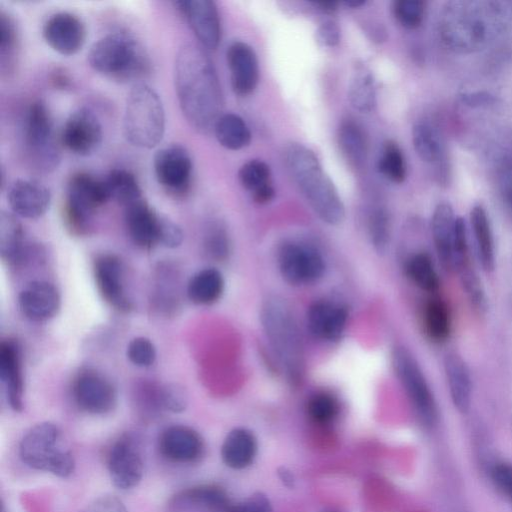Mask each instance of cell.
<instances>
[{"label": "cell", "instance_id": "6da1fadb", "mask_svg": "<svg viewBox=\"0 0 512 512\" xmlns=\"http://www.w3.org/2000/svg\"><path fill=\"white\" fill-rule=\"evenodd\" d=\"M175 90L189 125L207 134L222 115L221 87L213 63L195 44L186 43L177 52L174 65Z\"/></svg>", "mask_w": 512, "mask_h": 512}, {"label": "cell", "instance_id": "7a4b0ae2", "mask_svg": "<svg viewBox=\"0 0 512 512\" xmlns=\"http://www.w3.org/2000/svg\"><path fill=\"white\" fill-rule=\"evenodd\" d=\"M285 162L292 180L317 216L329 225L340 224L345 217L344 205L315 153L293 143L286 149Z\"/></svg>", "mask_w": 512, "mask_h": 512}, {"label": "cell", "instance_id": "3957f363", "mask_svg": "<svg viewBox=\"0 0 512 512\" xmlns=\"http://www.w3.org/2000/svg\"><path fill=\"white\" fill-rule=\"evenodd\" d=\"M88 62L97 73L119 83L140 80L151 68L142 44L123 31L110 33L95 42L89 50Z\"/></svg>", "mask_w": 512, "mask_h": 512}, {"label": "cell", "instance_id": "277c9868", "mask_svg": "<svg viewBox=\"0 0 512 512\" xmlns=\"http://www.w3.org/2000/svg\"><path fill=\"white\" fill-rule=\"evenodd\" d=\"M261 322L287 379L292 384L300 383L304 375V353L289 305L278 296L268 297L262 305Z\"/></svg>", "mask_w": 512, "mask_h": 512}, {"label": "cell", "instance_id": "5b68a950", "mask_svg": "<svg viewBox=\"0 0 512 512\" xmlns=\"http://www.w3.org/2000/svg\"><path fill=\"white\" fill-rule=\"evenodd\" d=\"M500 7L481 3L456 2L449 7L441 24L442 37L456 51H473L485 45L500 26Z\"/></svg>", "mask_w": 512, "mask_h": 512}, {"label": "cell", "instance_id": "8992f818", "mask_svg": "<svg viewBox=\"0 0 512 512\" xmlns=\"http://www.w3.org/2000/svg\"><path fill=\"white\" fill-rule=\"evenodd\" d=\"M123 132L133 146L152 149L165 132V111L157 92L145 83H137L130 90L124 111Z\"/></svg>", "mask_w": 512, "mask_h": 512}, {"label": "cell", "instance_id": "52a82bcc", "mask_svg": "<svg viewBox=\"0 0 512 512\" xmlns=\"http://www.w3.org/2000/svg\"><path fill=\"white\" fill-rule=\"evenodd\" d=\"M19 457L28 467L67 478L75 470L74 456L63 440L61 430L51 422L31 427L19 444Z\"/></svg>", "mask_w": 512, "mask_h": 512}, {"label": "cell", "instance_id": "ba28073f", "mask_svg": "<svg viewBox=\"0 0 512 512\" xmlns=\"http://www.w3.org/2000/svg\"><path fill=\"white\" fill-rule=\"evenodd\" d=\"M110 199L104 179L87 172H76L68 180L63 218L67 228L76 235L86 234L94 212Z\"/></svg>", "mask_w": 512, "mask_h": 512}, {"label": "cell", "instance_id": "9c48e42d", "mask_svg": "<svg viewBox=\"0 0 512 512\" xmlns=\"http://www.w3.org/2000/svg\"><path fill=\"white\" fill-rule=\"evenodd\" d=\"M392 365L417 417L428 427L438 420V408L430 386L412 353L403 346L395 347Z\"/></svg>", "mask_w": 512, "mask_h": 512}, {"label": "cell", "instance_id": "30bf717a", "mask_svg": "<svg viewBox=\"0 0 512 512\" xmlns=\"http://www.w3.org/2000/svg\"><path fill=\"white\" fill-rule=\"evenodd\" d=\"M24 136L29 160L36 169L49 172L59 163L60 155L55 143L53 120L42 100L28 107Z\"/></svg>", "mask_w": 512, "mask_h": 512}, {"label": "cell", "instance_id": "8fae6325", "mask_svg": "<svg viewBox=\"0 0 512 512\" xmlns=\"http://www.w3.org/2000/svg\"><path fill=\"white\" fill-rule=\"evenodd\" d=\"M158 184L172 197H185L191 187L193 163L187 149L172 144L159 149L153 158Z\"/></svg>", "mask_w": 512, "mask_h": 512}, {"label": "cell", "instance_id": "7c38bea8", "mask_svg": "<svg viewBox=\"0 0 512 512\" xmlns=\"http://www.w3.org/2000/svg\"><path fill=\"white\" fill-rule=\"evenodd\" d=\"M278 267L290 285H307L320 279L325 271L321 254L312 246L285 242L278 251Z\"/></svg>", "mask_w": 512, "mask_h": 512}, {"label": "cell", "instance_id": "4fadbf2b", "mask_svg": "<svg viewBox=\"0 0 512 512\" xmlns=\"http://www.w3.org/2000/svg\"><path fill=\"white\" fill-rule=\"evenodd\" d=\"M72 395L76 405L84 412L104 415L111 412L117 403L113 384L100 372L81 369L74 377Z\"/></svg>", "mask_w": 512, "mask_h": 512}, {"label": "cell", "instance_id": "5bb4252c", "mask_svg": "<svg viewBox=\"0 0 512 512\" xmlns=\"http://www.w3.org/2000/svg\"><path fill=\"white\" fill-rule=\"evenodd\" d=\"M107 468L112 483L118 489L136 487L143 476L144 463L138 440L131 434H122L111 446Z\"/></svg>", "mask_w": 512, "mask_h": 512}, {"label": "cell", "instance_id": "9a60e30c", "mask_svg": "<svg viewBox=\"0 0 512 512\" xmlns=\"http://www.w3.org/2000/svg\"><path fill=\"white\" fill-rule=\"evenodd\" d=\"M102 138L99 119L91 110L84 107L68 116L60 135L63 146L79 156H89L97 151Z\"/></svg>", "mask_w": 512, "mask_h": 512}, {"label": "cell", "instance_id": "2e32d148", "mask_svg": "<svg viewBox=\"0 0 512 512\" xmlns=\"http://www.w3.org/2000/svg\"><path fill=\"white\" fill-rule=\"evenodd\" d=\"M42 35L52 50L71 56L82 49L87 33L79 17L69 12H58L45 21Z\"/></svg>", "mask_w": 512, "mask_h": 512}, {"label": "cell", "instance_id": "e0dca14e", "mask_svg": "<svg viewBox=\"0 0 512 512\" xmlns=\"http://www.w3.org/2000/svg\"><path fill=\"white\" fill-rule=\"evenodd\" d=\"M187 20L199 42L214 50L221 39V25L217 7L210 0H179L173 2Z\"/></svg>", "mask_w": 512, "mask_h": 512}, {"label": "cell", "instance_id": "ac0fdd59", "mask_svg": "<svg viewBox=\"0 0 512 512\" xmlns=\"http://www.w3.org/2000/svg\"><path fill=\"white\" fill-rule=\"evenodd\" d=\"M93 271L96 286L104 300L119 311H130L132 303L125 291L120 259L113 254L99 255L94 261Z\"/></svg>", "mask_w": 512, "mask_h": 512}, {"label": "cell", "instance_id": "d6986e66", "mask_svg": "<svg viewBox=\"0 0 512 512\" xmlns=\"http://www.w3.org/2000/svg\"><path fill=\"white\" fill-rule=\"evenodd\" d=\"M18 303L26 318L44 322L56 316L61 306V297L52 283L34 280L21 290Z\"/></svg>", "mask_w": 512, "mask_h": 512}, {"label": "cell", "instance_id": "ffe728a7", "mask_svg": "<svg viewBox=\"0 0 512 512\" xmlns=\"http://www.w3.org/2000/svg\"><path fill=\"white\" fill-rule=\"evenodd\" d=\"M159 450L166 459L177 463H193L204 452L200 434L184 425H173L164 429L159 437Z\"/></svg>", "mask_w": 512, "mask_h": 512}, {"label": "cell", "instance_id": "44dd1931", "mask_svg": "<svg viewBox=\"0 0 512 512\" xmlns=\"http://www.w3.org/2000/svg\"><path fill=\"white\" fill-rule=\"evenodd\" d=\"M7 199L14 214L37 219L49 209L51 194L42 183L31 179H18L8 189Z\"/></svg>", "mask_w": 512, "mask_h": 512}, {"label": "cell", "instance_id": "7402d4cb", "mask_svg": "<svg viewBox=\"0 0 512 512\" xmlns=\"http://www.w3.org/2000/svg\"><path fill=\"white\" fill-rule=\"evenodd\" d=\"M226 58L235 94H251L259 80L258 60L253 48L245 42L235 41L228 47Z\"/></svg>", "mask_w": 512, "mask_h": 512}, {"label": "cell", "instance_id": "603a6c76", "mask_svg": "<svg viewBox=\"0 0 512 512\" xmlns=\"http://www.w3.org/2000/svg\"><path fill=\"white\" fill-rule=\"evenodd\" d=\"M230 506L226 492L211 484L184 489L169 502L170 512H226Z\"/></svg>", "mask_w": 512, "mask_h": 512}, {"label": "cell", "instance_id": "cb8c5ba5", "mask_svg": "<svg viewBox=\"0 0 512 512\" xmlns=\"http://www.w3.org/2000/svg\"><path fill=\"white\" fill-rule=\"evenodd\" d=\"M125 224L131 240L138 247L151 249L159 243L160 219L144 198L124 207Z\"/></svg>", "mask_w": 512, "mask_h": 512}, {"label": "cell", "instance_id": "d4e9b609", "mask_svg": "<svg viewBox=\"0 0 512 512\" xmlns=\"http://www.w3.org/2000/svg\"><path fill=\"white\" fill-rule=\"evenodd\" d=\"M0 378L7 400L14 411L23 409L24 380L18 344L7 339L0 344Z\"/></svg>", "mask_w": 512, "mask_h": 512}, {"label": "cell", "instance_id": "484cf974", "mask_svg": "<svg viewBox=\"0 0 512 512\" xmlns=\"http://www.w3.org/2000/svg\"><path fill=\"white\" fill-rule=\"evenodd\" d=\"M456 222L448 203L442 202L435 207L431 221L432 237L437 256L448 271L455 270Z\"/></svg>", "mask_w": 512, "mask_h": 512}, {"label": "cell", "instance_id": "4316f807", "mask_svg": "<svg viewBox=\"0 0 512 512\" xmlns=\"http://www.w3.org/2000/svg\"><path fill=\"white\" fill-rule=\"evenodd\" d=\"M345 307L320 300L314 302L307 312V325L310 332L318 339L325 341L338 340L345 329L347 322Z\"/></svg>", "mask_w": 512, "mask_h": 512}, {"label": "cell", "instance_id": "83f0119b", "mask_svg": "<svg viewBox=\"0 0 512 512\" xmlns=\"http://www.w3.org/2000/svg\"><path fill=\"white\" fill-rule=\"evenodd\" d=\"M444 370L454 407L461 413L469 410L472 381L469 368L457 353L450 352L444 358Z\"/></svg>", "mask_w": 512, "mask_h": 512}, {"label": "cell", "instance_id": "f1b7e54d", "mask_svg": "<svg viewBox=\"0 0 512 512\" xmlns=\"http://www.w3.org/2000/svg\"><path fill=\"white\" fill-rule=\"evenodd\" d=\"M25 231L14 214L2 212L0 216V254L10 265L22 264L28 255Z\"/></svg>", "mask_w": 512, "mask_h": 512}, {"label": "cell", "instance_id": "f546056e", "mask_svg": "<svg viewBox=\"0 0 512 512\" xmlns=\"http://www.w3.org/2000/svg\"><path fill=\"white\" fill-rule=\"evenodd\" d=\"M257 451V441L251 431L245 428H234L225 437L221 447L224 464L232 469H243L249 466Z\"/></svg>", "mask_w": 512, "mask_h": 512}, {"label": "cell", "instance_id": "4dcf8cb0", "mask_svg": "<svg viewBox=\"0 0 512 512\" xmlns=\"http://www.w3.org/2000/svg\"><path fill=\"white\" fill-rule=\"evenodd\" d=\"M224 291V278L215 268H205L195 273L188 281L187 296L197 305L217 302Z\"/></svg>", "mask_w": 512, "mask_h": 512}, {"label": "cell", "instance_id": "1f68e13d", "mask_svg": "<svg viewBox=\"0 0 512 512\" xmlns=\"http://www.w3.org/2000/svg\"><path fill=\"white\" fill-rule=\"evenodd\" d=\"M470 222L479 262L485 271H491L495 265L494 240L489 217L483 206L475 205L472 208Z\"/></svg>", "mask_w": 512, "mask_h": 512}, {"label": "cell", "instance_id": "d6a6232c", "mask_svg": "<svg viewBox=\"0 0 512 512\" xmlns=\"http://www.w3.org/2000/svg\"><path fill=\"white\" fill-rule=\"evenodd\" d=\"M338 143L343 156L351 166H363L367 158V141L363 130L355 121L347 119L341 122Z\"/></svg>", "mask_w": 512, "mask_h": 512}, {"label": "cell", "instance_id": "836d02e7", "mask_svg": "<svg viewBox=\"0 0 512 512\" xmlns=\"http://www.w3.org/2000/svg\"><path fill=\"white\" fill-rule=\"evenodd\" d=\"M413 146L418 156L428 163H440L445 159V148L437 128L426 121L418 122L412 130Z\"/></svg>", "mask_w": 512, "mask_h": 512}, {"label": "cell", "instance_id": "e575fe53", "mask_svg": "<svg viewBox=\"0 0 512 512\" xmlns=\"http://www.w3.org/2000/svg\"><path fill=\"white\" fill-rule=\"evenodd\" d=\"M213 131L220 145L229 150H240L249 145L251 140L245 121L233 113L222 114Z\"/></svg>", "mask_w": 512, "mask_h": 512}, {"label": "cell", "instance_id": "d590c367", "mask_svg": "<svg viewBox=\"0 0 512 512\" xmlns=\"http://www.w3.org/2000/svg\"><path fill=\"white\" fill-rule=\"evenodd\" d=\"M423 325L427 336L434 342L445 341L451 332V314L446 302L439 297L430 298L423 310Z\"/></svg>", "mask_w": 512, "mask_h": 512}, {"label": "cell", "instance_id": "8d00e7d4", "mask_svg": "<svg viewBox=\"0 0 512 512\" xmlns=\"http://www.w3.org/2000/svg\"><path fill=\"white\" fill-rule=\"evenodd\" d=\"M110 199L126 207L143 198L140 185L130 171L113 169L104 178Z\"/></svg>", "mask_w": 512, "mask_h": 512}, {"label": "cell", "instance_id": "74e56055", "mask_svg": "<svg viewBox=\"0 0 512 512\" xmlns=\"http://www.w3.org/2000/svg\"><path fill=\"white\" fill-rule=\"evenodd\" d=\"M348 98L351 106L363 113L371 112L376 105V87L373 75L359 66L351 81Z\"/></svg>", "mask_w": 512, "mask_h": 512}, {"label": "cell", "instance_id": "f35d334b", "mask_svg": "<svg viewBox=\"0 0 512 512\" xmlns=\"http://www.w3.org/2000/svg\"><path fill=\"white\" fill-rule=\"evenodd\" d=\"M19 48L17 28L13 19L3 10L0 11V62L2 74L14 71Z\"/></svg>", "mask_w": 512, "mask_h": 512}, {"label": "cell", "instance_id": "ab89813d", "mask_svg": "<svg viewBox=\"0 0 512 512\" xmlns=\"http://www.w3.org/2000/svg\"><path fill=\"white\" fill-rule=\"evenodd\" d=\"M406 273L411 281L426 292L439 288V278L431 257L425 252L412 255L406 263Z\"/></svg>", "mask_w": 512, "mask_h": 512}, {"label": "cell", "instance_id": "60d3db41", "mask_svg": "<svg viewBox=\"0 0 512 512\" xmlns=\"http://www.w3.org/2000/svg\"><path fill=\"white\" fill-rule=\"evenodd\" d=\"M379 172L394 183H402L407 175L404 155L394 141L384 143L378 160Z\"/></svg>", "mask_w": 512, "mask_h": 512}, {"label": "cell", "instance_id": "b9f144b4", "mask_svg": "<svg viewBox=\"0 0 512 512\" xmlns=\"http://www.w3.org/2000/svg\"><path fill=\"white\" fill-rule=\"evenodd\" d=\"M238 179L251 195L272 184L270 168L261 160H250L243 164L238 171Z\"/></svg>", "mask_w": 512, "mask_h": 512}, {"label": "cell", "instance_id": "7bdbcfd3", "mask_svg": "<svg viewBox=\"0 0 512 512\" xmlns=\"http://www.w3.org/2000/svg\"><path fill=\"white\" fill-rule=\"evenodd\" d=\"M368 232L375 250L384 253L390 238V219L385 208L376 207L370 212Z\"/></svg>", "mask_w": 512, "mask_h": 512}, {"label": "cell", "instance_id": "ee69618b", "mask_svg": "<svg viewBox=\"0 0 512 512\" xmlns=\"http://www.w3.org/2000/svg\"><path fill=\"white\" fill-rule=\"evenodd\" d=\"M339 412L337 399L326 392L314 394L307 403L309 417L318 424H328L333 421Z\"/></svg>", "mask_w": 512, "mask_h": 512}, {"label": "cell", "instance_id": "f6af8a7d", "mask_svg": "<svg viewBox=\"0 0 512 512\" xmlns=\"http://www.w3.org/2000/svg\"><path fill=\"white\" fill-rule=\"evenodd\" d=\"M464 291L474 309L480 313L486 309V297L481 281L470 262L458 269Z\"/></svg>", "mask_w": 512, "mask_h": 512}, {"label": "cell", "instance_id": "bcb514c9", "mask_svg": "<svg viewBox=\"0 0 512 512\" xmlns=\"http://www.w3.org/2000/svg\"><path fill=\"white\" fill-rule=\"evenodd\" d=\"M396 20L409 29L421 25L425 15V2L421 0H398L393 3Z\"/></svg>", "mask_w": 512, "mask_h": 512}, {"label": "cell", "instance_id": "7dc6e473", "mask_svg": "<svg viewBox=\"0 0 512 512\" xmlns=\"http://www.w3.org/2000/svg\"><path fill=\"white\" fill-rule=\"evenodd\" d=\"M129 361L137 367H149L156 360V348L152 341L146 337L132 339L126 350Z\"/></svg>", "mask_w": 512, "mask_h": 512}, {"label": "cell", "instance_id": "c3c4849f", "mask_svg": "<svg viewBox=\"0 0 512 512\" xmlns=\"http://www.w3.org/2000/svg\"><path fill=\"white\" fill-rule=\"evenodd\" d=\"M205 246L208 253L216 259H225L229 253V238L224 227L217 223H211L205 235Z\"/></svg>", "mask_w": 512, "mask_h": 512}, {"label": "cell", "instance_id": "681fc988", "mask_svg": "<svg viewBox=\"0 0 512 512\" xmlns=\"http://www.w3.org/2000/svg\"><path fill=\"white\" fill-rule=\"evenodd\" d=\"M163 410L180 413L186 409L188 397L185 389L177 384H168L160 389Z\"/></svg>", "mask_w": 512, "mask_h": 512}, {"label": "cell", "instance_id": "f907efd6", "mask_svg": "<svg viewBox=\"0 0 512 512\" xmlns=\"http://www.w3.org/2000/svg\"><path fill=\"white\" fill-rule=\"evenodd\" d=\"M490 475L495 487L512 503V464L497 462L492 466Z\"/></svg>", "mask_w": 512, "mask_h": 512}, {"label": "cell", "instance_id": "816d5d0a", "mask_svg": "<svg viewBox=\"0 0 512 512\" xmlns=\"http://www.w3.org/2000/svg\"><path fill=\"white\" fill-rule=\"evenodd\" d=\"M184 234L182 229L174 221L161 216L159 243L168 248H176L183 242Z\"/></svg>", "mask_w": 512, "mask_h": 512}, {"label": "cell", "instance_id": "f5cc1de1", "mask_svg": "<svg viewBox=\"0 0 512 512\" xmlns=\"http://www.w3.org/2000/svg\"><path fill=\"white\" fill-rule=\"evenodd\" d=\"M226 512H272V506L266 495L257 492L245 500L231 505Z\"/></svg>", "mask_w": 512, "mask_h": 512}, {"label": "cell", "instance_id": "db71d44e", "mask_svg": "<svg viewBox=\"0 0 512 512\" xmlns=\"http://www.w3.org/2000/svg\"><path fill=\"white\" fill-rule=\"evenodd\" d=\"M81 512H128L124 503L114 495L95 498Z\"/></svg>", "mask_w": 512, "mask_h": 512}, {"label": "cell", "instance_id": "11a10c76", "mask_svg": "<svg viewBox=\"0 0 512 512\" xmlns=\"http://www.w3.org/2000/svg\"><path fill=\"white\" fill-rule=\"evenodd\" d=\"M340 28L336 22L327 20L318 27L316 39L318 43L325 47H334L340 42Z\"/></svg>", "mask_w": 512, "mask_h": 512}, {"label": "cell", "instance_id": "9f6ffc18", "mask_svg": "<svg viewBox=\"0 0 512 512\" xmlns=\"http://www.w3.org/2000/svg\"><path fill=\"white\" fill-rule=\"evenodd\" d=\"M506 168L502 176V195L507 206L512 211V165L510 164Z\"/></svg>", "mask_w": 512, "mask_h": 512}, {"label": "cell", "instance_id": "6f0895ef", "mask_svg": "<svg viewBox=\"0 0 512 512\" xmlns=\"http://www.w3.org/2000/svg\"><path fill=\"white\" fill-rule=\"evenodd\" d=\"M51 81L58 88H68L71 85V79L63 69H56L51 77Z\"/></svg>", "mask_w": 512, "mask_h": 512}, {"label": "cell", "instance_id": "680465c9", "mask_svg": "<svg viewBox=\"0 0 512 512\" xmlns=\"http://www.w3.org/2000/svg\"><path fill=\"white\" fill-rule=\"evenodd\" d=\"M463 99H464L465 102H467L468 104H471V105L472 104L473 105H475V104H482V103H487V102L492 101V98L489 95L487 96V95H482V94L477 95V96L474 95V94L473 95H469V96L465 95L463 97Z\"/></svg>", "mask_w": 512, "mask_h": 512}, {"label": "cell", "instance_id": "91938a15", "mask_svg": "<svg viewBox=\"0 0 512 512\" xmlns=\"http://www.w3.org/2000/svg\"><path fill=\"white\" fill-rule=\"evenodd\" d=\"M278 474H279L280 479L283 481V483L286 486L292 487L294 485L293 475L288 469L282 467L279 469Z\"/></svg>", "mask_w": 512, "mask_h": 512}, {"label": "cell", "instance_id": "94428289", "mask_svg": "<svg viewBox=\"0 0 512 512\" xmlns=\"http://www.w3.org/2000/svg\"><path fill=\"white\" fill-rule=\"evenodd\" d=\"M317 9L324 13H334L337 10L338 3L336 2H316L314 3Z\"/></svg>", "mask_w": 512, "mask_h": 512}, {"label": "cell", "instance_id": "6125c7cd", "mask_svg": "<svg viewBox=\"0 0 512 512\" xmlns=\"http://www.w3.org/2000/svg\"><path fill=\"white\" fill-rule=\"evenodd\" d=\"M365 4H366L365 1H346V2H344V5L351 7V8H358Z\"/></svg>", "mask_w": 512, "mask_h": 512}]
</instances>
